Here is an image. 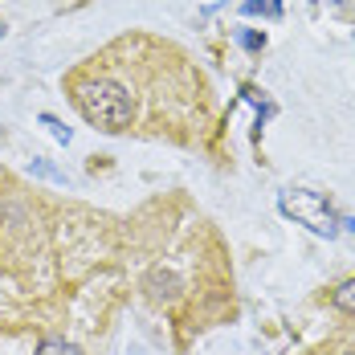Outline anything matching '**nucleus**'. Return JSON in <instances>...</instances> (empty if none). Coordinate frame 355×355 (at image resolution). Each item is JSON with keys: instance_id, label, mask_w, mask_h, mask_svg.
Instances as JSON below:
<instances>
[{"instance_id": "1", "label": "nucleus", "mask_w": 355, "mask_h": 355, "mask_svg": "<svg viewBox=\"0 0 355 355\" xmlns=\"http://www.w3.org/2000/svg\"><path fill=\"white\" fill-rule=\"evenodd\" d=\"M73 103H78L86 123H94L103 131H127L131 119H135L131 94L119 82H110V78H86V82H78L73 86Z\"/></svg>"}, {"instance_id": "2", "label": "nucleus", "mask_w": 355, "mask_h": 355, "mask_svg": "<svg viewBox=\"0 0 355 355\" xmlns=\"http://www.w3.org/2000/svg\"><path fill=\"white\" fill-rule=\"evenodd\" d=\"M278 209H282L286 216H294L298 225H306L311 233L327 237V241L339 237V216H335V209L327 205V196L311 192V188H290V192H282Z\"/></svg>"}, {"instance_id": "3", "label": "nucleus", "mask_w": 355, "mask_h": 355, "mask_svg": "<svg viewBox=\"0 0 355 355\" xmlns=\"http://www.w3.org/2000/svg\"><path fill=\"white\" fill-rule=\"evenodd\" d=\"M331 302H335L343 315H355V278H347L343 286H335V290H331Z\"/></svg>"}, {"instance_id": "4", "label": "nucleus", "mask_w": 355, "mask_h": 355, "mask_svg": "<svg viewBox=\"0 0 355 355\" xmlns=\"http://www.w3.org/2000/svg\"><path fill=\"white\" fill-rule=\"evenodd\" d=\"M37 355H78V347L66 343V339H58V335H49V339L37 343Z\"/></svg>"}, {"instance_id": "5", "label": "nucleus", "mask_w": 355, "mask_h": 355, "mask_svg": "<svg viewBox=\"0 0 355 355\" xmlns=\"http://www.w3.org/2000/svg\"><path fill=\"white\" fill-rule=\"evenodd\" d=\"M245 12L253 17V12H266V17H282V0H249Z\"/></svg>"}, {"instance_id": "6", "label": "nucleus", "mask_w": 355, "mask_h": 355, "mask_svg": "<svg viewBox=\"0 0 355 355\" xmlns=\"http://www.w3.org/2000/svg\"><path fill=\"white\" fill-rule=\"evenodd\" d=\"M41 127H49V135H53L58 143H70V139H73V135H70V127H62V123H58L53 114H41Z\"/></svg>"}, {"instance_id": "7", "label": "nucleus", "mask_w": 355, "mask_h": 355, "mask_svg": "<svg viewBox=\"0 0 355 355\" xmlns=\"http://www.w3.org/2000/svg\"><path fill=\"white\" fill-rule=\"evenodd\" d=\"M237 41H241L245 49H261V45H266V37H261V33H241Z\"/></svg>"}, {"instance_id": "8", "label": "nucleus", "mask_w": 355, "mask_h": 355, "mask_svg": "<svg viewBox=\"0 0 355 355\" xmlns=\"http://www.w3.org/2000/svg\"><path fill=\"white\" fill-rule=\"evenodd\" d=\"M339 229H347V233H355V216H339Z\"/></svg>"}, {"instance_id": "9", "label": "nucleus", "mask_w": 355, "mask_h": 355, "mask_svg": "<svg viewBox=\"0 0 355 355\" xmlns=\"http://www.w3.org/2000/svg\"><path fill=\"white\" fill-rule=\"evenodd\" d=\"M0 37H4V21H0Z\"/></svg>"}, {"instance_id": "10", "label": "nucleus", "mask_w": 355, "mask_h": 355, "mask_svg": "<svg viewBox=\"0 0 355 355\" xmlns=\"http://www.w3.org/2000/svg\"><path fill=\"white\" fill-rule=\"evenodd\" d=\"M347 355H355V352H347Z\"/></svg>"}]
</instances>
